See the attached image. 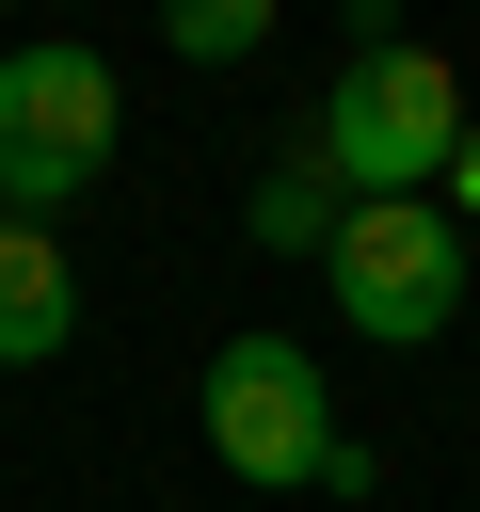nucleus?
<instances>
[{
    "mask_svg": "<svg viewBox=\"0 0 480 512\" xmlns=\"http://www.w3.org/2000/svg\"><path fill=\"white\" fill-rule=\"evenodd\" d=\"M304 160H320L352 208H416V192H448V160H464V80H448L416 32H352Z\"/></svg>",
    "mask_w": 480,
    "mask_h": 512,
    "instance_id": "f257e3e1",
    "label": "nucleus"
},
{
    "mask_svg": "<svg viewBox=\"0 0 480 512\" xmlns=\"http://www.w3.org/2000/svg\"><path fill=\"white\" fill-rule=\"evenodd\" d=\"M192 416H208L224 480H256V496H320V464L352 448V432H336V384H320L304 336H224L208 384H192Z\"/></svg>",
    "mask_w": 480,
    "mask_h": 512,
    "instance_id": "f03ea898",
    "label": "nucleus"
},
{
    "mask_svg": "<svg viewBox=\"0 0 480 512\" xmlns=\"http://www.w3.org/2000/svg\"><path fill=\"white\" fill-rule=\"evenodd\" d=\"M128 96L96 48H0V224H48L64 192H96Z\"/></svg>",
    "mask_w": 480,
    "mask_h": 512,
    "instance_id": "7ed1b4c3",
    "label": "nucleus"
},
{
    "mask_svg": "<svg viewBox=\"0 0 480 512\" xmlns=\"http://www.w3.org/2000/svg\"><path fill=\"white\" fill-rule=\"evenodd\" d=\"M320 288L352 304V336H400V352H416V336L464 320V224H448L432 192H416V208H352L336 256H320Z\"/></svg>",
    "mask_w": 480,
    "mask_h": 512,
    "instance_id": "20e7f679",
    "label": "nucleus"
},
{
    "mask_svg": "<svg viewBox=\"0 0 480 512\" xmlns=\"http://www.w3.org/2000/svg\"><path fill=\"white\" fill-rule=\"evenodd\" d=\"M80 336V272H64V240L48 224H0V368H48Z\"/></svg>",
    "mask_w": 480,
    "mask_h": 512,
    "instance_id": "39448f33",
    "label": "nucleus"
},
{
    "mask_svg": "<svg viewBox=\"0 0 480 512\" xmlns=\"http://www.w3.org/2000/svg\"><path fill=\"white\" fill-rule=\"evenodd\" d=\"M240 224H256L272 256H336V224H352V192H336V176H320V160L288 144V160L256 176V208H240Z\"/></svg>",
    "mask_w": 480,
    "mask_h": 512,
    "instance_id": "423d86ee",
    "label": "nucleus"
},
{
    "mask_svg": "<svg viewBox=\"0 0 480 512\" xmlns=\"http://www.w3.org/2000/svg\"><path fill=\"white\" fill-rule=\"evenodd\" d=\"M160 32H176V64H256L272 48V0H176Z\"/></svg>",
    "mask_w": 480,
    "mask_h": 512,
    "instance_id": "0eeeda50",
    "label": "nucleus"
},
{
    "mask_svg": "<svg viewBox=\"0 0 480 512\" xmlns=\"http://www.w3.org/2000/svg\"><path fill=\"white\" fill-rule=\"evenodd\" d=\"M464 208H480V128H464V160H448V224H464Z\"/></svg>",
    "mask_w": 480,
    "mask_h": 512,
    "instance_id": "6e6552de",
    "label": "nucleus"
}]
</instances>
